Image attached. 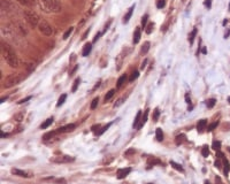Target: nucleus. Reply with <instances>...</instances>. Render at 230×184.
I'll return each instance as SVG.
<instances>
[{
  "label": "nucleus",
  "instance_id": "1",
  "mask_svg": "<svg viewBox=\"0 0 230 184\" xmlns=\"http://www.w3.org/2000/svg\"><path fill=\"white\" fill-rule=\"evenodd\" d=\"M0 48H1V55L5 59V61L7 62V65L12 68L19 67V58L16 55V52L14 51V48L9 44L1 42V47Z\"/></svg>",
  "mask_w": 230,
  "mask_h": 184
},
{
  "label": "nucleus",
  "instance_id": "2",
  "mask_svg": "<svg viewBox=\"0 0 230 184\" xmlns=\"http://www.w3.org/2000/svg\"><path fill=\"white\" fill-rule=\"evenodd\" d=\"M39 7L45 13H60L62 11V4L60 0H37Z\"/></svg>",
  "mask_w": 230,
  "mask_h": 184
},
{
  "label": "nucleus",
  "instance_id": "3",
  "mask_svg": "<svg viewBox=\"0 0 230 184\" xmlns=\"http://www.w3.org/2000/svg\"><path fill=\"white\" fill-rule=\"evenodd\" d=\"M23 15H24V20H25V22H27L31 28H37V27H38V24H39V22H41V19H39L38 14H37L36 12L24 11Z\"/></svg>",
  "mask_w": 230,
  "mask_h": 184
},
{
  "label": "nucleus",
  "instance_id": "4",
  "mask_svg": "<svg viewBox=\"0 0 230 184\" xmlns=\"http://www.w3.org/2000/svg\"><path fill=\"white\" fill-rule=\"evenodd\" d=\"M21 79L22 77L19 74H11V75H8L5 78V82H4L2 85H4V87H6V89H9V87L19 84L21 82Z\"/></svg>",
  "mask_w": 230,
  "mask_h": 184
},
{
  "label": "nucleus",
  "instance_id": "5",
  "mask_svg": "<svg viewBox=\"0 0 230 184\" xmlns=\"http://www.w3.org/2000/svg\"><path fill=\"white\" fill-rule=\"evenodd\" d=\"M37 28H38V30H39L43 35H45V36H52L53 32H54L53 27L47 21H45V20H41V22H39V24H38Z\"/></svg>",
  "mask_w": 230,
  "mask_h": 184
},
{
  "label": "nucleus",
  "instance_id": "6",
  "mask_svg": "<svg viewBox=\"0 0 230 184\" xmlns=\"http://www.w3.org/2000/svg\"><path fill=\"white\" fill-rule=\"evenodd\" d=\"M74 160L75 159L70 155H58V157L51 158V161L54 163H69L73 162Z\"/></svg>",
  "mask_w": 230,
  "mask_h": 184
},
{
  "label": "nucleus",
  "instance_id": "7",
  "mask_svg": "<svg viewBox=\"0 0 230 184\" xmlns=\"http://www.w3.org/2000/svg\"><path fill=\"white\" fill-rule=\"evenodd\" d=\"M130 173H131V168H130V167L120 168V169L116 172V177H117L119 180H123V178H126Z\"/></svg>",
  "mask_w": 230,
  "mask_h": 184
},
{
  "label": "nucleus",
  "instance_id": "8",
  "mask_svg": "<svg viewBox=\"0 0 230 184\" xmlns=\"http://www.w3.org/2000/svg\"><path fill=\"white\" fill-rule=\"evenodd\" d=\"M12 173L19 177H24V178H30L33 175L31 173H28V172H24V170H21V169H17V168H13L12 169Z\"/></svg>",
  "mask_w": 230,
  "mask_h": 184
},
{
  "label": "nucleus",
  "instance_id": "9",
  "mask_svg": "<svg viewBox=\"0 0 230 184\" xmlns=\"http://www.w3.org/2000/svg\"><path fill=\"white\" fill-rule=\"evenodd\" d=\"M76 128V126L75 124H67V126H64V127H61V128H59V129H56V132L58 133H66V132H72L74 131Z\"/></svg>",
  "mask_w": 230,
  "mask_h": 184
},
{
  "label": "nucleus",
  "instance_id": "10",
  "mask_svg": "<svg viewBox=\"0 0 230 184\" xmlns=\"http://www.w3.org/2000/svg\"><path fill=\"white\" fill-rule=\"evenodd\" d=\"M161 160H159L156 157H151L147 159V166H157V165H161Z\"/></svg>",
  "mask_w": 230,
  "mask_h": 184
},
{
  "label": "nucleus",
  "instance_id": "11",
  "mask_svg": "<svg viewBox=\"0 0 230 184\" xmlns=\"http://www.w3.org/2000/svg\"><path fill=\"white\" fill-rule=\"evenodd\" d=\"M206 126H207V120H200L198 122V124H197V130H198V132H203L204 129L206 128Z\"/></svg>",
  "mask_w": 230,
  "mask_h": 184
},
{
  "label": "nucleus",
  "instance_id": "12",
  "mask_svg": "<svg viewBox=\"0 0 230 184\" xmlns=\"http://www.w3.org/2000/svg\"><path fill=\"white\" fill-rule=\"evenodd\" d=\"M147 116H148V109L145 110V113H144L143 118H142V120H140V122H139V124H138L137 129H142V128L145 126V123H146V121H147Z\"/></svg>",
  "mask_w": 230,
  "mask_h": 184
},
{
  "label": "nucleus",
  "instance_id": "13",
  "mask_svg": "<svg viewBox=\"0 0 230 184\" xmlns=\"http://www.w3.org/2000/svg\"><path fill=\"white\" fill-rule=\"evenodd\" d=\"M134 9H135V6H131V7L129 8L128 13H127L126 15H124V17H123V23H128V22H129L131 15H132V13H134Z\"/></svg>",
  "mask_w": 230,
  "mask_h": 184
},
{
  "label": "nucleus",
  "instance_id": "14",
  "mask_svg": "<svg viewBox=\"0 0 230 184\" xmlns=\"http://www.w3.org/2000/svg\"><path fill=\"white\" fill-rule=\"evenodd\" d=\"M91 48H92V44L91 43H88V44H85V46H84V48H83V56H88L89 55V53L91 52Z\"/></svg>",
  "mask_w": 230,
  "mask_h": 184
},
{
  "label": "nucleus",
  "instance_id": "15",
  "mask_svg": "<svg viewBox=\"0 0 230 184\" xmlns=\"http://www.w3.org/2000/svg\"><path fill=\"white\" fill-rule=\"evenodd\" d=\"M140 40V28H137L134 33V44H138Z\"/></svg>",
  "mask_w": 230,
  "mask_h": 184
},
{
  "label": "nucleus",
  "instance_id": "16",
  "mask_svg": "<svg viewBox=\"0 0 230 184\" xmlns=\"http://www.w3.org/2000/svg\"><path fill=\"white\" fill-rule=\"evenodd\" d=\"M140 120H142V112H140V110H138L136 118H135V120H134V128H137V127H138V124H139Z\"/></svg>",
  "mask_w": 230,
  "mask_h": 184
},
{
  "label": "nucleus",
  "instance_id": "17",
  "mask_svg": "<svg viewBox=\"0 0 230 184\" xmlns=\"http://www.w3.org/2000/svg\"><path fill=\"white\" fill-rule=\"evenodd\" d=\"M156 137H157L158 141H163V132H162V130L160 129V128H158V129L156 130Z\"/></svg>",
  "mask_w": 230,
  "mask_h": 184
},
{
  "label": "nucleus",
  "instance_id": "18",
  "mask_svg": "<svg viewBox=\"0 0 230 184\" xmlns=\"http://www.w3.org/2000/svg\"><path fill=\"white\" fill-rule=\"evenodd\" d=\"M223 166H224V169H223L224 175H228L230 172V166H229V161L226 158H223Z\"/></svg>",
  "mask_w": 230,
  "mask_h": 184
},
{
  "label": "nucleus",
  "instance_id": "19",
  "mask_svg": "<svg viewBox=\"0 0 230 184\" xmlns=\"http://www.w3.org/2000/svg\"><path fill=\"white\" fill-rule=\"evenodd\" d=\"M53 120H54L53 118H48V119L46 120L42 126H41V129H46V128H48V127H50V126L53 123Z\"/></svg>",
  "mask_w": 230,
  "mask_h": 184
},
{
  "label": "nucleus",
  "instance_id": "20",
  "mask_svg": "<svg viewBox=\"0 0 230 184\" xmlns=\"http://www.w3.org/2000/svg\"><path fill=\"white\" fill-rule=\"evenodd\" d=\"M185 141H187L185 135H178V136H176V138H175V143H176L177 145H179V144H183Z\"/></svg>",
  "mask_w": 230,
  "mask_h": 184
},
{
  "label": "nucleus",
  "instance_id": "21",
  "mask_svg": "<svg viewBox=\"0 0 230 184\" xmlns=\"http://www.w3.org/2000/svg\"><path fill=\"white\" fill-rule=\"evenodd\" d=\"M126 81H127V75L124 74V75H122L119 79H117V84H116V87H121L124 83H126Z\"/></svg>",
  "mask_w": 230,
  "mask_h": 184
},
{
  "label": "nucleus",
  "instance_id": "22",
  "mask_svg": "<svg viewBox=\"0 0 230 184\" xmlns=\"http://www.w3.org/2000/svg\"><path fill=\"white\" fill-rule=\"evenodd\" d=\"M196 35H197V28H195V29L191 31V33L189 35V42H190V44H191V45L193 44V40H195V37H196Z\"/></svg>",
  "mask_w": 230,
  "mask_h": 184
},
{
  "label": "nucleus",
  "instance_id": "23",
  "mask_svg": "<svg viewBox=\"0 0 230 184\" xmlns=\"http://www.w3.org/2000/svg\"><path fill=\"white\" fill-rule=\"evenodd\" d=\"M170 166L174 168V169H176V170H178V172H184V169H183V167L181 166V165H178V163L176 162H174V161H170Z\"/></svg>",
  "mask_w": 230,
  "mask_h": 184
},
{
  "label": "nucleus",
  "instance_id": "24",
  "mask_svg": "<svg viewBox=\"0 0 230 184\" xmlns=\"http://www.w3.org/2000/svg\"><path fill=\"white\" fill-rule=\"evenodd\" d=\"M66 99H67V95H64V93L61 95L60 98H59V100H58V102H56V106H58V107H60L61 105H63V102L66 101Z\"/></svg>",
  "mask_w": 230,
  "mask_h": 184
},
{
  "label": "nucleus",
  "instance_id": "25",
  "mask_svg": "<svg viewBox=\"0 0 230 184\" xmlns=\"http://www.w3.org/2000/svg\"><path fill=\"white\" fill-rule=\"evenodd\" d=\"M215 104H216V100H215L214 98H210V99H208V100H207V102H206V105H207V107H208V108H213Z\"/></svg>",
  "mask_w": 230,
  "mask_h": 184
},
{
  "label": "nucleus",
  "instance_id": "26",
  "mask_svg": "<svg viewBox=\"0 0 230 184\" xmlns=\"http://www.w3.org/2000/svg\"><path fill=\"white\" fill-rule=\"evenodd\" d=\"M148 50H150V43L146 42V43H144L143 47H142V54H146L148 52Z\"/></svg>",
  "mask_w": 230,
  "mask_h": 184
},
{
  "label": "nucleus",
  "instance_id": "27",
  "mask_svg": "<svg viewBox=\"0 0 230 184\" xmlns=\"http://www.w3.org/2000/svg\"><path fill=\"white\" fill-rule=\"evenodd\" d=\"M114 93H115V90H109V91L106 93V96H105V101H108L111 98L114 96Z\"/></svg>",
  "mask_w": 230,
  "mask_h": 184
},
{
  "label": "nucleus",
  "instance_id": "28",
  "mask_svg": "<svg viewBox=\"0 0 230 184\" xmlns=\"http://www.w3.org/2000/svg\"><path fill=\"white\" fill-rule=\"evenodd\" d=\"M16 1H19L20 4L24 5V6H31L33 4V0H16Z\"/></svg>",
  "mask_w": 230,
  "mask_h": 184
},
{
  "label": "nucleus",
  "instance_id": "29",
  "mask_svg": "<svg viewBox=\"0 0 230 184\" xmlns=\"http://www.w3.org/2000/svg\"><path fill=\"white\" fill-rule=\"evenodd\" d=\"M80 82H81L80 78H76V79L74 81V85H73V89H72V92H75V91L77 90V87L80 85Z\"/></svg>",
  "mask_w": 230,
  "mask_h": 184
},
{
  "label": "nucleus",
  "instance_id": "30",
  "mask_svg": "<svg viewBox=\"0 0 230 184\" xmlns=\"http://www.w3.org/2000/svg\"><path fill=\"white\" fill-rule=\"evenodd\" d=\"M201 154H203V157H208L209 154V150H208V146H204L203 149H201Z\"/></svg>",
  "mask_w": 230,
  "mask_h": 184
},
{
  "label": "nucleus",
  "instance_id": "31",
  "mask_svg": "<svg viewBox=\"0 0 230 184\" xmlns=\"http://www.w3.org/2000/svg\"><path fill=\"white\" fill-rule=\"evenodd\" d=\"M138 76H139V73H138L137 70H136V71H134V73L131 74V76L129 77V82H134V81L136 79V78H137V77H138Z\"/></svg>",
  "mask_w": 230,
  "mask_h": 184
},
{
  "label": "nucleus",
  "instance_id": "32",
  "mask_svg": "<svg viewBox=\"0 0 230 184\" xmlns=\"http://www.w3.org/2000/svg\"><path fill=\"white\" fill-rule=\"evenodd\" d=\"M166 6V0H158L157 2V7L160 9V8H163Z\"/></svg>",
  "mask_w": 230,
  "mask_h": 184
},
{
  "label": "nucleus",
  "instance_id": "33",
  "mask_svg": "<svg viewBox=\"0 0 230 184\" xmlns=\"http://www.w3.org/2000/svg\"><path fill=\"white\" fill-rule=\"evenodd\" d=\"M98 101H99V98H94L93 100H92V102H91V109H95L97 108V106H98Z\"/></svg>",
  "mask_w": 230,
  "mask_h": 184
},
{
  "label": "nucleus",
  "instance_id": "34",
  "mask_svg": "<svg viewBox=\"0 0 230 184\" xmlns=\"http://www.w3.org/2000/svg\"><path fill=\"white\" fill-rule=\"evenodd\" d=\"M218 124H219L218 122H214V123H210V124H209L208 127H207V131H213V130H214V129H215V128H216V127H218Z\"/></svg>",
  "mask_w": 230,
  "mask_h": 184
},
{
  "label": "nucleus",
  "instance_id": "35",
  "mask_svg": "<svg viewBox=\"0 0 230 184\" xmlns=\"http://www.w3.org/2000/svg\"><path fill=\"white\" fill-rule=\"evenodd\" d=\"M23 118H24V113H23V112L19 113V114H16V115L14 116V119L16 120V121H19V122H20V121H22V120H23Z\"/></svg>",
  "mask_w": 230,
  "mask_h": 184
},
{
  "label": "nucleus",
  "instance_id": "36",
  "mask_svg": "<svg viewBox=\"0 0 230 184\" xmlns=\"http://www.w3.org/2000/svg\"><path fill=\"white\" fill-rule=\"evenodd\" d=\"M159 115H160V110L158 108L154 109V114H153V121L154 122H157L158 119H159Z\"/></svg>",
  "mask_w": 230,
  "mask_h": 184
},
{
  "label": "nucleus",
  "instance_id": "37",
  "mask_svg": "<svg viewBox=\"0 0 230 184\" xmlns=\"http://www.w3.org/2000/svg\"><path fill=\"white\" fill-rule=\"evenodd\" d=\"M147 20H148V15L145 14V15L142 17V25H143V28H145V27H146Z\"/></svg>",
  "mask_w": 230,
  "mask_h": 184
},
{
  "label": "nucleus",
  "instance_id": "38",
  "mask_svg": "<svg viewBox=\"0 0 230 184\" xmlns=\"http://www.w3.org/2000/svg\"><path fill=\"white\" fill-rule=\"evenodd\" d=\"M73 30H74V28H69V29L64 32V35H63V39H67V38L70 36V33L73 32Z\"/></svg>",
  "mask_w": 230,
  "mask_h": 184
},
{
  "label": "nucleus",
  "instance_id": "39",
  "mask_svg": "<svg viewBox=\"0 0 230 184\" xmlns=\"http://www.w3.org/2000/svg\"><path fill=\"white\" fill-rule=\"evenodd\" d=\"M213 149H214L215 151H220V149H221V143H220V141H214V143H213Z\"/></svg>",
  "mask_w": 230,
  "mask_h": 184
},
{
  "label": "nucleus",
  "instance_id": "40",
  "mask_svg": "<svg viewBox=\"0 0 230 184\" xmlns=\"http://www.w3.org/2000/svg\"><path fill=\"white\" fill-rule=\"evenodd\" d=\"M153 27H154V23H150V24L147 25L146 30H145L147 35H150V33L152 32V30H153Z\"/></svg>",
  "mask_w": 230,
  "mask_h": 184
},
{
  "label": "nucleus",
  "instance_id": "41",
  "mask_svg": "<svg viewBox=\"0 0 230 184\" xmlns=\"http://www.w3.org/2000/svg\"><path fill=\"white\" fill-rule=\"evenodd\" d=\"M111 126H112V123H108V124H107V126H105V127H103V128H101V130H100V131H98V135H103V133H104L105 131H106V130L108 129V128H109V127H111Z\"/></svg>",
  "mask_w": 230,
  "mask_h": 184
},
{
  "label": "nucleus",
  "instance_id": "42",
  "mask_svg": "<svg viewBox=\"0 0 230 184\" xmlns=\"http://www.w3.org/2000/svg\"><path fill=\"white\" fill-rule=\"evenodd\" d=\"M123 100H124L123 98H120V99H119V100H117V101L115 102V105H114V106H115V107H119V106H121V105L123 104Z\"/></svg>",
  "mask_w": 230,
  "mask_h": 184
},
{
  "label": "nucleus",
  "instance_id": "43",
  "mask_svg": "<svg viewBox=\"0 0 230 184\" xmlns=\"http://www.w3.org/2000/svg\"><path fill=\"white\" fill-rule=\"evenodd\" d=\"M31 99V97H27V98H24V99H21L20 101H19V104H23V102H27L28 100H30Z\"/></svg>",
  "mask_w": 230,
  "mask_h": 184
},
{
  "label": "nucleus",
  "instance_id": "44",
  "mask_svg": "<svg viewBox=\"0 0 230 184\" xmlns=\"http://www.w3.org/2000/svg\"><path fill=\"white\" fill-rule=\"evenodd\" d=\"M100 35H101V33H100V32H98V33H97V35H95V37H94V38H93V43H95V42H97V40L99 39V37H100Z\"/></svg>",
  "mask_w": 230,
  "mask_h": 184
},
{
  "label": "nucleus",
  "instance_id": "45",
  "mask_svg": "<svg viewBox=\"0 0 230 184\" xmlns=\"http://www.w3.org/2000/svg\"><path fill=\"white\" fill-rule=\"evenodd\" d=\"M146 63H147V60L145 59V60H144V62H143V63H142V66H140V69H144V68L146 67Z\"/></svg>",
  "mask_w": 230,
  "mask_h": 184
},
{
  "label": "nucleus",
  "instance_id": "46",
  "mask_svg": "<svg viewBox=\"0 0 230 184\" xmlns=\"http://www.w3.org/2000/svg\"><path fill=\"white\" fill-rule=\"evenodd\" d=\"M210 4H212L210 0H206V1H205V6H207L208 8H210Z\"/></svg>",
  "mask_w": 230,
  "mask_h": 184
},
{
  "label": "nucleus",
  "instance_id": "47",
  "mask_svg": "<svg viewBox=\"0 0 230 184\" xmlns=\"http://www.w3.org/2000/svg\"><path fill=\"white\" fill-rule=\"evenodd\" d=\"M215 181H216V184H222V181H221V178H220L219 176L215 177Z\"/></svg>",
  "mask_w": 230,
  "mask_h": 184
},
{
  "label": "nucleus",
  "instance_id": "48",
  "mask_svg": "<svg viewBox=\"0 0 230 184\" xmlns=\"http://www.w3.org/2000/svg\"><path fill=\"white\" fill-rule=\"evenodd\" d=\"M215 167H216V168H221V162H220V160H216V161H215Z\"/></svg>",
  "mask_w": 230,
  "mask_h": 184
},
{
  "label": "nucleus",
  "instance_id": "49",
  "mask_svg": "<svg viewBox=\"0 0 230 184\" xmlns=\"http://www.w3.org/2000/svg\"><path fill=\"white\" fill-rule=\"evenodd\" d=\"M99 128H100V126H99V124H97V126H93V127H92V131H95V130H98Z\"/></svg>",
  "mask_w": 230,
  "mask_h": 184
},
{
  "label": "nucleus",
  "instance_id": "50",
  "mask_svg": "<svg viewBox=\"0 0 230 184\" xmlns=\"http://www.w3.org/2000/svg\"><path fill=\"white\" fill-rule=\"evenodd\" d=\"M77 68H78V66H76V67H74V68H73V70L70 71V75H74V73H75V71L77 70Z\"/></svg>",
  "mask_w": 230,
  "mask_h": 184
},
{
  "label": "nucleus",
  "instance_id": "51",
  "mask_svg": "<svg viewBox=\"0 0 230 184\" xmlns=\"http://www.w3.org/2000/svg\"><path fill=\"white\" fill-rule=\"evenodd\" d=\"M201 52H203V54H206V53H207V50H206V47H203V48H201Z\"/></svg>",
  "mask_w": 230,
  "mask_h": 184
},
{
  "label": "nucleus",
  "instance_id": "52",
  "mask_svg": "<svg viewBox=\"0 0 230 184\" xmlns=\"http://www.w3.org/2000/svg\"><path fill=\"white\" fill-rule=\"evenodd\" d=\"M88 33H89V30H88V31H86V32H85V33H84V35H83V37H82V39H85V38H86V36H88Z\"/></svg>",
  "mask_w": 230,
  "mask_h": 184
},
{
  "label": "nucleus",
  "instance_id": "53",
  "mask_svg": "<svg viewBox=\"0 0 230 184\" xmlns=\"http://www.w3.org/2000/svg\"><path fill=\"white\" fill-rule=\"evenodd\" d=\"M185 99H187V102H188V104H190V102H191V101H190V97H189V96H187V97H185Z\"/></svg>",
  "mask_w": 230,
  "mask_h": 184
},
{
  "label": "nucleus",
  "instance_id": "54",
  "mask_svg": "<svg viewBox=\"0 0 230 184\" xmlns=\"http://www.w3.org/2000/svg\"><path fill=\"white\" fill-rule=\"evenodd\" d=\"M7 136V133H4L2 131H1V137H6Z\"/></svg>",
  "mask_w": 230,
  "mask_h": 184
},
{
  "label": "nucleus",
  "instance_id": "55",
  "mask_svg": "<svg viewBox=\"0 0 230 184\" xmlns=\"http://www.w3.org/2000/svg\"><path fill=\"white\" fill-rule=\"evenodd\" d=\"M205 184H210V183H209L208 181H205Z\"/></svg>",
  "mask_w": 230,
  "mask_h": 184
},
{
  "label": "nucleus",
  "instance_id": "56",
  "mask_svg": "<svg viewBox=\"0 0 230 184\" xmlns=\"http://www.w3.org/2000/svg\"><path fill=\"white\" fill-rule=\"evenodd\" d=\"M228 102H229V104H230V97L228 98Z\"/></svg>",
  "mask_w": 230,
  "mask_h": 184
},
{
  "label": "nucleus",
  "instance_id": "57",
  "mask_svg": "<svg viewBox=\"0 0 230 184\" xmlns=\"http://www.w3.org/2000/svg\"><path fill=\"white\" fill-rule=\"evenodd\" d=\"M147 184H153V183H147Z\"/></svg>",
  "mask_w": 230,
  "mask_h": 184
}]
</instances>
